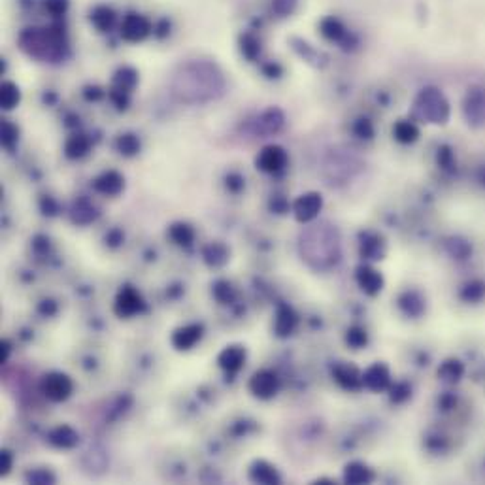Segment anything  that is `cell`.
<instances>
[{
	"mask_svg": "<svg viewBox=\"0 0 485 485\" xmlns=\"http://www.w3.org/2000/svg\"><path fill=\"white\" fill-rule=\"evenodd\" d=\"M225 91V76L212 60H187L172 76V93L186 104H204L220 99Z\"/></svg>",
	"mask_w": 485,
	"mask_h": 485,
	"instance_id": "1",
	"label": "cell"
},
{
	"mask_svg": "<svg viewBox=\"0 0 485 485\" xmlns=\"http://www.w3.org/2000/svg\"><path fill=\"white\" fill-rule=\"evenodd\" d=\"M300 253L312 268H333L340 261V234L336 227L327 221L308 227L300 236Z\"/></svg>",
	"mask_w": 485,
	"mask_h": 485,
	"instance_id": "2",
	"label": "cell"
},
{
	"mask_svg": "<svg viewBox=\"0 0 485 485\" xmlns=\"http://www.w3.org/2000/svg\"><path fill=\"white\" fill-rule=\"evenodd\" d=\"M450 100L440 91L438 87H425L421 89L413 102V117L425 121L431 125H444L450 120Z\"/></svg>",
	"mask_w": 485,
	"mask_h": 485,
	"instance_id": "3",
	"label": "cell"
},
{
	"mask_svg": "<svg viewBox=\"0 0 485 485\" xmlns=\"http://www.w3.org/2000/svg\"><path fill=\"white\" fill-rule=\"evenodd\" d=\"M463 115L472 129L485 126V87L472 85L463 97Z\"/></svg>",
	"mask_w": 485,
	"mask_h": 485,
	"instance_id": "4",
	"label": "cell"
},
{
	"mask_svg": "<svg viewBox=\"0 0 485 485\" xmlns=\"http://www.w3.org/2000/svg\"><path fill=\"white\" fill-rule=\"evenodd\" d=\"M59 46V38L54 34L40 33L38 28H31L21 34V47L34 57H51V51Z\"/></svg>",
	"mask_w": 485,
	"mask_h": 485,
	"instance_id": "5",
	"label": "cell"
},
{
	"mask_svg": "<svg viewBox=\"0 0 485 485\" xmlns=\"http://www.w3.org/2000/svg\"><path fill=\"white\" fill-rule=\"evenodd\" d=\"M319 33H321V36H323L325 40L338 44V46L346 47V49H350V47H353L357 44L352 31H350L338 17H334V15H329V17H323V19H321V23H319Z\"/></svg>",
	"mask_w": 485,
	"mask_h": 485,
	"instance_id": "6",
	"label": "cell"
},
{
	"mask_svg": "<svg viewBox=\"0 0 485 485\" xmlns=\"http://www.w3.org/2000/svg\"><path fill=\"white\" fill-rule=\"evenodd\" d=\"M42 393L46 395L47 399L54 402H63L70 397L72 393V379L68 378L67 374L51 372L47 374L46 378L42 379Z\"/></svg>",
	"mask_w": 485,
	"mask_h": 485,
	"instance_id": "7",
	"label": "cell"
},
{
	"mask_svg": "<svg viewBox=\"0 0 485 485\" xmlns=\"http://www.w3.org/2000/svg\"><path fill=\"white\" fill-rule=\"evenodd\" d=\"M323 208V197L319 193H306L300 195L299 199L293 204V212L299 223H310L319 215Z\"/></svg>",
	"mask_w": 485,
	"mask_h": 485,
	"instance_id": "8",
	"label": "cell"
},
{
	"mask_svg": "<svg viewBox=\"0 0 485 485\" xmlns=\"http://www.w3.org/2000/svg\"><path fill=\"white\" fill-rule=\"evenodd\" d=\"M151 33V23L140 14H129L121 25V36L126 42H142Z\"/></svg>",
	"mask_w": 485,
	"mask_h": 485,
	"instance_id": "9",
	"label": "cell"
},
{
	"mask_svg": "<svg viewBox=\"0 0 485 485\" xmlns=\"http://www.w3.org/2000/svg\"><path fill=\"white\" fill-rule=\"evenodd\" d=\"M146 310V304L133 287H125L115 299V313L120 318H133L136 313H142Z\"/></svg>",
	"mask_w": 485,
	"mask_h": 485,
	"instance_id": "10",
	"label": "cell"
},
{
	"mask_svg": "<svg viewBox=\"0 0 485 485\" xmlns=\"http://www.w3.org/2000/svg\"><path fill=\"white\" fill-rule=\"evenodd\" d=\"M287 165V153L279 146H266L257 155V168L266 174H276L283 170Z\"/></svg>",
	"mask_w": 485,
	"mask_h": 485,
	"instance_id": "11",
	"label": "cell"
},
{
	"mask_svg": "<svg viewBox=\"0 0 485 485\" xmlns=\"http://www.w3.org/2000/svg\"><path fill=\"white\" fill-rule=\"evenodd\" d=\"M279 381L278 376L270 370H259L253 374L252 381H249V391L257 397V399H272L274 395L278 393Z\"/></svg>",
	"mask_w": 485,
	"mask_h": 485,
	"instance_id": "12",
	"label": "cell"
},
{
	"mask_svg": "<svg viewBox=\"0 0 485 485\" xmlns=\"http://www.w3.org/2000/svg\"><path fill=\"white\" fill-rule=\"evenodd\" d=\"M389 381H391V374L386 365H379V363L372 365L363 374V386L370 391H384L389 387Z\"/></svg>",
	"mask_w": 485,
	"mask_h": 485,
	"instance_id": "13",
	"label": "cell"
},
{
	"mask_svg": "<svg viewBox=\"0 0 485 485\" xmlns=\"http://www.w3.org/2000/svg\"><path fill=\"white\" fill-rule=\"evenodd\" d=\"M297 325H299V318H297V313L293 312V308H289L286 304L279 306L278 312H276V319H274V331H276V334L281 336V338H286V336L293 334Z\"/></svg>",
	"mask_w": 485,
	"mask_h": 485,
	"instance_id": "14",
	"label": "cell"
},
{
	"mask_svg": "<svg viewBox=\"0 0 485 485\" xmlns=\"http://www.w3.org/2000/svg\"><path fill=\"white\" fill-rule=\"evenodd\" d=\"M357 283L366 295H378L384 287V278L378 270H374L372 266H359L357 268Z\"/></svg>",
	"mask_w": 485,
	"mask_h": 485,
	"instance_id": "15",
	"label": "cell"
},
{
	"mask_svg": "<svg viewBox=\"0 0 485 485\" xmlns=\"http://www.w3.org/2000/svg\"><path fill=\"white\" fill-rule=\"evenodd\" d=\"M123 176L115 170H108V172L100 174L99 178L94 180V189L102 195H108V197H115L123 191Z\"/></svg>",
	"mask_w": 485,
	"mask_h": 485,
	"instance_id": "16",
	"label": "cell"
},
{
	"mask_svg": "<svg viewBox=\"0 0 485 485\" xmlns=\"http://www.w3.org/2000/svg\"><path fill=\"white\" fill-rule=\"evenodd\" d=\"M200 338H202V325H187L172 334V344L176 350L186 352V350H191Z\"/></svg>",
	"mask_w": 485,
	"mask_h": 485,
	"instance_id": "17",
	"label": "cell"
},
{
	"mask_svg": "<svg viewBox=\"0 0 485 485\" xmlns=\"http://www.w3.org/2000/svg\"><path fill=\"white\" fill-rule=\"evenodd\" d=\"M246 361V350L242 346H229L220 353V366L227 372H238Z\"/></svg>",
	"mask_w": 485,
	"mask_h": 485,
	"instance_id": "18",
	"label": "cell"
},
{
	"mask_svg": "<svg viewBox=\"0 0 485 485\" xmlns=\"http://www.w3.org/2000/svg\"><path fill=\"white\" fill-rule=\"evenodd\" d=\"M249 478L255 484H279V474L272 465H268L266 461H255L249 468Z\"/></svg>",
	"mask_w": 485,
	"mask_h": 485,
	"instance_id": "19",
	"label": "cell"
},
{
	"mask_svg": "<svg viewBox=\"0 0 485 485\" xmlns=\"http://www.w3.org/2000/svg\"><path fill=\"white\" fill-rule=\"evenodd\" d=\"M334 379L344 389H357L363 386V374L352 365H338L334 368Z\"/></svg>",
	"mask_w": 485,
	"mask_h": 485,
	"instance_id": "20",
	"label": "cell"
},
{
	"mask_svg": "<svg viewBox=\"0 0 485 485\" xmlns=\"http://www.w3.org/2000/svg\"><path fill=\"white\" fill-rule=\"evenodd\" d=\"M49 442H51L55 447L70 450V447H74V445H78V442H80V434L74 431L72 427L60 425L51 431V434H49Z\"/></svg>",
	"mask_w": 485,
	"mask_h": 485,
	"instance_id": "21",
	"label": "cell"
},
{
	"mask_svg": "<svg viewBox=\"0 0 485 485\" xmlns=\"http://www.w3.org/2000/svg\"><path fill=\"white\" fill-rule=\"evenodd\" d=\"M283 113L272 108V110H266L259 120H257V131L261 134H276L283 126Z\"/></svg>",
	"mask_w": 485,
	"mask_h": 485,
	"instance_id": "22",
	"label": "cell"
},
{
	"mask_svg": "<svg viewBox=\"0 0 485 485\" xmlns=\"http://www.w3.org/2000/svg\"><path fill=\"white\" fill-rule=\"evenodd\" d=\"M344 479L347 484L359 485V484H370L374 479V472L363 463H350L344 470Z\"/></svg>",
	"mask_w": 485,
	"mask_h": 485,
	"instance_id": "23",
	"label": "cell"
},
{
	"mask_svg": "<svg viewBox=\"0 0 485 485\" xmlns=\"http://www.w3.org/2000/svg\"><path fill=\"white\" fill-rule=\"evenodd\" d=\"M327 172L331 174V180H346L347 176H352L353 163L347 161V157H331L327 163Z\"/></svg>",
	"mask_w": 485,
	"mask_h": 485,
	"instance_id": "24",
	"label": "cell"
},
{
	"mask_svg": "<svg viewBox=\"0 0 485 485\" xmlns=\"http://www.w3.org/2000/svg\"><path fill=\"white\" fill-rule=\"evenodd\" d=\"M91 23L99 28L100 33H106V31H110V28L113 27V23H115V14H113L112 8L97 6L93 12H91Z\"/></svg>",
	"mask_w": 485,
	"mask_h": 485,
	"instance_id": "25",
	"label": "cell"
},
{
	"mask_svg": "<svg viewBox=\"0 0 485 485\" xmlns=\"http://www.w3.org/2000/svg\"><path fill=\"white\" fill-rule=\"evenodd\" d=\"M89 138L85 134H74L67 140V146H65V151H67V157L70 159H80L83 155H87L89 151Z\"/></svg>",
	"mask_w": 485,
	"mask_h": 485,
	"instance_id": "26",
	"label": "cell"
},
{
	"mask_svg": "<svg viewBox=\"0 0 485 485\" xmlns=\"http://www.w3.org/2000/svg\"><path fill=\"white\" fill-rule=\"evenodd\" d=\"M168 236L172 238L174 244L178 246H191L195 240V231L187 223H174L170 229H168Z\"/></svg>",
	"mask_w": 485,
	"mask_h": 485,
	"instance_id": "27",
	"label": "cell"
},
{
	"mask_svg": "<svg viewBox=\"0 0 485 485\" xmlns=\"http://www.w3.org/2000/svg\"><path fill=\"white\" fill-rule=\"evenodd\" d=\"M21 100L19 87L12 81H4L0 87V104L4 110H14Z\"/></svg>",
	"mask_w": 485,
	"mask_h": 485,
	"instance_id": "28",
	"label": "cell"
},
{
	"mask_svg": "<svg viewBox=\"0 0 485 485\" xmlns=\"http://www.w3.org/2000/svg\"><path fill=\"white\" fill-rule=\"evenodd\" d=\"M393 134H395V138L399 140L400 144H412V142H416L419 136V131L418 126L413 125L412 121H399L397 125L393 126Z\"/></svg>",
	"mask_w": 485,
	"mask_h": 485,
	"instance_id": "29",
	"label": "cell"
},
{
	"mask_svg": "<svg viewBox=\"0 0 485 485\" xmlns=\"http://www.w3.org/2000/svg\"><path fill=\"white\" fill-rule=\"evenodd\" d=\"M204 261L210 266H223L229 261V249L223 244L215 242L204 249Z\"/></svg>",
	"mask_w": 485,
	"mask_h": 485,
	"instance_id": "30",
	"label": "cell"
},
{
	"mask_svg": "<svg viewBox=\"0 0 485 485\" xmlns=\"http://www.w3.org/2000/svg\"><path fill=\"white\" fill-rule=\"evenodd\" d=\"M361 255L366 259H381L384 255V242L379 236H366L361 244Z\"/></svg>",
	"mask_w": 485,
	"mask_h": 485,
	"instance_id": "31",
	"label": "cell"
},
{
	"mask_svg": "<svg viewBox=\"0 0 485 485\" xmlns=\"http://www.w3.org/2000/svg\"><path fill=\"white\" fill-rule=\"evenodd\" d=\"M99 213H97V210H94L89 202H85V200H81V202H78L76 206H74V213H72V220L76 221V223H81V225H85V223H91V221L97 217Z\"/></svg>",
	"mask_w": 485,
	"mask_h": 485,
	"instance_id": "32",
	"label": "cell"
},
{
	"mask_svg": "<svg viewBox=\"0 0 485 485\" xmlns=\"http://www.w3.org/2000/svg\"><path fill=\"white\" fill-rule=\"evenodd\" d=\"M400 306H402V310L408 315H419V313L423 312V308H425L423 300L419 299L416 293H406L404 297L400 299Z\"/></svg>",
	"mask_w": 485,
	"mask_h": 485,
	"instance_id": "33",
	"label": "cell"
},
{
	"mask_svg": "<svg viewBox=\"0 0 485 485\" xmlns=\"http://www.w3.org/2000/svg\"><path fill=\"white\" fill-rule=\"evenodd\" d=\"M117 149H120L121 155H136L140 151V140L134 136V134H121L117 138Z\"/></svg>",
	"mask_w": 485,
	"mask_h": 485,
	"instance_id": "34",
	"label": "cell"
},
{
	"mask_svg": "<svg viewBox=\"0 0 485 485\" xmlns=\"http://www.w3.org/2000/svg\"><path fill=\"white\" fill-rule=\"evenodd\" d=\"M134 83H136V72L131 70V68H123V70H120L117 76H115V85H117V89H121V91H126V93H129L134 87Z\"/></svg>",
	"mask_w": 485,
	"mask_h": 485,
	"instance_id": "35",
	"label": "cell"
},
{
	"mask_svg": "<svg viewBox=\"0 0 485 485\" xmlns=\"http://www.w3.org/2000/svg\"><path fill=\"white\" fill-rule=\"evenodd\" d=\"M485 295V286L479 283V281H472V283H466L461 297L466 300V302H478L482 297Z\"/></svg>",
	"mask_w": 485,
	"mask_h": 485,
	"instance_id": "36",
	"label": "cell"
},
{
	"mask_svg": "<svg viewBox=\"0 0 485 485\" xmlns=\"http://www.w3.org/2000/svg\"><path fill=\"white\" fill-rule=\"evenodd\" d=\"M438 374L444 379H447V381H455V379L461 378V374H463V365H461L459 361H447V363H444V366L440 368Z\"/></svg>",
	"mask_w": 485,
	"mask_h": 485,
	"instance_id": "37",
	"label": "cell"
},
{
	"mask_svg": "<svg viewBox=\"0 0 485 485\" xmlns=\"http://www.w3.org/2000/svg\"><path fill=\"white\" fill-rule=\"evenodd\" d=\"M17 136H19L17 126L14 123H10V121H4L2 123V144H4V147L12 149L15 146V142H17Z\"/></svg>",
	"mask_w": 485,
	"mask_h": 485,
	"instance_id": "38",
	"label": "cell"
},
{
	"mask_svg": "<svg viewBox=\"0 0 485 485\" xmlns=\"http://www.w3.org/2000/svg\"><path fill=\"white\" fill-rule=\"evenodd\" d=\"M213 295H215V299L220 300L221 304H229L234 299L233 286L229 281H217L215 287H213Z\"/></svg>",
	"mask_w": 485,
	"mask_h": 485,
	"instance_id": "39",
	"label": "cell"
},
{
	"mask_svg": "<svg viewBox=\"0 0 485 485\" xmlns=\"http://www.w3.org/2000/svg\"><path fill=\"white\" fill-rule=\"evenodd\" d=\"M353 133H355L357 138L370 140L374 136V125L370 123V121L366 120V117H361V120L355 121V125H353Z\"/></svg>",
	"mask_w": 485,
	"mask_h": 485,
	"instance_id": "40",
	"label": "cell"
},
{
	"mask_svg": "<svg viewBox=\"0 0 485 485\" xmlns=\"http://www.w3.org/2000/svg\"><path fill=\"white\" fill-rule=\"evenodd\" d=\"M436 161H438V167H442L444 170H452V168L455 167V155H453L452 147H447V146L438 147Z\"/></svg>",
	"mask_w": 485,
	"mask_h": 485,
	"instance_id": "41",
	"label": "cell"
},
{
	"mask_svg": "<svg viewBox=\"0 0 485 485\" xmlns=\"http://www.w3.org/2000/svg\"><path fill=\"white\" fill-rule=\"evenodd\" d=\"M347 344L353 347V350H361V347L366 344V331L359 329V327H353L347 331Z\"/></svg>",
	"mask_w": 485,
	"mask_h": 485,
	"instance_id": "42",
	"label": "cell"
},
{
	"mask_svg": "<svg viewBox=\"0 0 485 485\" xmlns=\"http://www.w3.org/2000/svg\"><path fill=\"white\" fill-rule=\"evenodd\" d=\"M242 51H244V55H246L247 59H255L261 51L257 38H253L252 34H246V36L242 38Z\"/></svg>",
	"mask_w": 485,
	"mask_h": 485,
	"instance_id": "43",
	"label": "cell"
},
{
	"mask_svg": "<svg viewBox=\"0 0 485 485\" xmlns=\"http://www.w3.org/2000/svg\"><path fill=\"white\" fill-rule=\"evenodd\" d=\"M272 8L279 17H286V15L295 12V8H297V0H274Z\"/></svg>",
	"mask_w": 485,
	"mask_h": 485,
	"instance_id": "44",
	"label": "cell"
},
{
	"mask_svg": "<svg viewBox=\"0 0 485 485\" xmlns=\"http://www.w3.org/2000/svg\"><path fill=\"white\" fill-rule=\"evenodd\" d=\"M27 479L31 484H54L55 476L47 470H36L33 474H28Z\"/></svg>",
	"mask_w": 485,
	"mask_h": 485,
	"instance_id": "45",
	"label": "cell"
},
{
	"mask_svg": "<svg viewBox=\"0 0 485 485\" xmlns=\"http://www.w3.org/2000/svg\"><path fill=\"white\" fill-rule=\"evenodd\" d=\"M68 0H46V10L54 15H63L67 12Z\"/></svg>",
	"mask_w": 485,
	"mask_h": 485,
	"instance_id": "46",
	"label": "cell"
},
{
	"mask_svg": "<svg viewBox=\"0 0 485 485\" xmlns=\"http://www.w3.org/2000/svg\"><path fill=\"white\" fill-rule=\"evenodd\" d=\"M297 49H300V55H302L306 60H310V63L318 59V57H321V55H319L315 49H312L310 44H306V42H300V46H297Z\"/></svg>",
	"mask_w": 485,
	"mask_h": 485,
	"instance_id": "47",
	"label": "cell"
},
{
	"mask_svg": "<svg viewBox=\"0 0 485 485\" xmlns=\"http://www.w3.org/2000/svg\"><path fill=\"white\" fill-rule=\"evenodd\" d=\"M10 470H12V453L8 452V450H4L2 455H0V474L6 476Z\"/></svg>",
	"mask_w": 485,
	"mask_h": 485,
	"instance_id": "48",
	"label": "cell"
},
{
	"mask_svg": "<svg viewBox=\"0 0 485 485\" xmlns=\"http://www.w3.org/2000/svg\"><path fill=\"white\" fill-rule=\"evenodd\" d=\"M227 187L233 189V191H240V189L244 187V180H242L240 176H236V174H233V176L227 178Z\"/></svg>",
	"mask_w": 485,
	"mask_h": 485,
	"instance_id": "49",
	"label": "cell"
},
{
	"mask_svg": "<svg viewBox=\"0 0 485 485\" xmlns=\"http://www.w3.org/2000/svg\"><path fill=\"white\" fill-rule=\"evenodd\" d=\"M408 393H410V389H408V387H406V386L395 387V389H393V397H391V399L395 400V402H400V400L408 397Z\"/></svg>",
	"mask_w": 485,
	"mask_h": 485,
	"instance_id": "50",
	"label": "cell"
},
{
	"mask_svg": "<svg viewBox=\"0 0 485 485\" xmlns=\"http://www.w3.org/2000/svg\"><path fill=\"white\" fill-rule=\"evenodd\" d=\"M108 240H110V244H112V246H117L120 242H123V234H121L120 231H113V233L106 238V242Z\"/></svg>",
	"mask_w": 485,
	"mask_h": 485,
	"instance_id": "51",
	"label": "cell"
},
{
	"mask_svg": "<svg viewBox=\"0 0 485 485\" xmlns=\"http://www.w3.org/2000/svg\"><path fill=\"white\" fill-rule=\"evenodd\" d=\"M2 352H0V357H2V363H6L8 359V353H10V344L8 342H2Z\"/></svg>",
	"mask_w": 485,
	"mask_h": 485,
	"instance_id": "52",
	"label": "cell"
},
{
	"mask_svg": "<svg viewBox=\"0 0 485 485\" xmlns=\"http://www.w3.org/2000/svg\"><path fill=\"white\" fill-rule=\"evenodd\" d=\"M476 180H478L482 186H485V165H482V167L478 168V172H476Z\"/></svg>",
	"mask_w": 485,
	"mask_h": 485,
	"instance_id": "53",
	"label": "cell"
}]
</instances>
